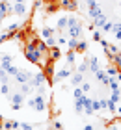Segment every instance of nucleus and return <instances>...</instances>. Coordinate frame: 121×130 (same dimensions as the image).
Returning a JSON list of instances; mask_svg holds the SVG:
<instances>
[{
    "instance_id": "nucleus-19",
    "label": "nucleus",
    "mask_w": 121,
    "mask_h": 130,
    "mask_svg": "<svg viewBox=\"0 0 121 130\" xmlns=\"http://www.w3.org/2000/svg\"><path fill=\"white\" fill-rule=\"evenodd\" d=\"M65 61H67L69 67H71V65H75V61H76V52L75 50H69L67 54H65Z\"/></svg>"
},
{
    "instance_id": "nucleus-44",
    "label": "nucleus",
    "mask_w": 121,
    "mask_h": 130,
    "mask_svg": "<svg viewBox=\"0 0 121 130\" xmlns=\"http://www.w3.org/2000/svg\"><path fill=\"white\" fill-rule=\"evenodd\" d=\"M119 95H121V89H119Z\"/></svg>"
},
{
    "instance_id": "nucleus-35",
    "label": "nucleus",
    "mask_w": 121,
    "mask_h": 130,
    "mask_svg": "<svg viewBox=\"0 0 121 130\" xmlns=\"http://www.w3.org/2000/svg\"><path fill=\"white\" fill-rule=\"evenodd\" d=\"M93 39H95V41H99V39H101V32H97V30H95V32H93Z\"/></svg>"
},
{
    "instance_id": "nucleus-15",
    "label": "nucleus",
    "mask_w": 121,
    "mask_h": 130,
    "mask_svg": "<svg viewBox=\"0 0 121 130\" xmlns=\"http://www.w3.org/2000/svg\"><path fill=\"white\" fill-rule=\"evenodd\" d=\"M69 78H71V84H73V86H80L82 82H84V74L76 71V73H73V74L69 76Z\"/></svg>"
},
{
    "instance_id": "nucleus-20",
    "label": "nucleus",
    "mask_w": 121,
    "mask_h": 130,
    "mask_svg": "<svg viewBox=\"0 0 121 130\" xmlns=\"http://www.w3.org/2000/svg\"><path fill=\"white\" fill-rule=\"evenodd\" d=\"M108 87H110L112 91H119V89H121V82H117L116 78H110V82H108Z\"/></svg>"
},
{
    "instance_id": "nucleus-5",
    "label": "nucleus",
    "mask_w": 121,
    "mask_h": 130,
    "mask_svg": "<svg viewBox=\"0 0 121 130\" xmlns=\"http://www.w3.org/2000/svg\"><path fill=\"white\" fill-rule=\"evenodd\" d=\"M30 84H32L34 87L45 86V84H47V74L43 73V71H39V73H35V74L32 76V80H30Z\"/></svg>"
},
{
    "instance_id": "nucleus-33",
    "label": "nucleus",
    "mask_w": 121,
    "mask_h": 130,
    "mask_svg": "<svg viewBox=\"0 0 121 130\" xmlns=\"http://www.w3.org/2000/svg\"><path fill=\"white\" fill-rule=\"evenodd\" d=\"M102 32H112V22H104V24H102Z\"/></svg>"
},
{
    "instance_id": "nucleus-22",
    "label": "nucleus",
    "mask_w": 121,
    "mask_h": 130,
    "mask_svg": "<svg viewBox=\"0 0 121 130\" xmlns=\"http://www.w3.org/2000/svg\"><path fill=\"white\" fill-rule=\"evenodd\" d=\"M84 95H86V93H84ZM75 110L78 111V113H82V111H84V104H82V97H80V99H75Z\"/></svg>"
},
{
    "instance_id": "nucleus-13",
    "label": "nucleus",
    "mask_w": 121,
    "mask_h": 130,
    "mask_svg": "<svg viewBox=\"0 0 121 130\" xmlns=\"http://www.w3.org/2000/svg\"><path fill=\"white\" fill-rule=\"evenodd\" d=\"M91 100L93 99H89L88 93H86V95H82V104H84V113H86V115H93L95 113L93 108H91Z\"/></svg>"
},
{
    "instance_id": "nucleus-42",
    "label": "nucleus",
    "mask_w": 121,
    "mask_h": 130,
    "mask_svg": "<svg viewBox=\"0 0 121 130\" xmlns=\"http://www.w3.org/2000/svg\"><path fill=\"white\" fill-rule=\"evenodd\" d=\"M116 39H119V41H121V32H116Z\"/></svg>"
},
{
    "instance_id": "nucleus-41",
    "label": "nucleus",
    "mask_w": 121,
    "mask_h": 130,
    "mask_svg": "<svg viewBox=\"0 0 121 130\" xmlns=\"http://www.w3.org/2000/svg\"><path fill=\"white\" fill-rule=\"evenodd\" d=\"M84 2H86V4L89 6V4H93V2H97V0H84Z\"/></svg>"
},
{
    "instance_id": "nucleus-25",
    "label": "nucleus",
    "mask_w": 121,
    "mask_h": 130,
    "mask_svg": "<svg viewBox=\"0 0 121 130\" xmlns=\"http://www.w3.org/2000/svg\"><path fill=\"white\" fill-rule=\"evenodd\" d=\"M104 22H106V17H104V15H101L99 19H95V21H93V26H97V28H102V24H104Z\"/></svg>"
},
{
    "instance_id": "nucleus-43",
    "label": "nucleus",
    "mask_w": 121,
    "mask_h": 130,
    "mask_svg": "<svg viewBox=\"0 0 121 130\" xmlns=\"http://www.w3.org/2000/svg\"><path fill=\"white\" fill-rule=\"evenodd\" d=\"M0 2H9V0H0Z\"/></svg>"
},
{
    "instance_id": "nucleus-1",
    "label": "nucleus",
    "mask_w": 121,
    "mask_h": 130,
    "mask_svg": "<svg viewBox=\"0 0 121 130\" xmlns=\"http://www.w3.org/2000/svg\"><path fill=\"white\" fill-rule=\"evenodd\" d=\"M67 34H69V37H75V39L82 37V24L75 17H69L67 19Z\"/></svg>"
},
{
    "instance_id": "nucleus-17",
    "label": "nucleus",
    "mask_w": 121,
    "mask_h": 130,
    "mask_svg": "<svg viewBox=\"0 0 121 130\" xmlns=\"http://www.w3.org/2000/svg\"><path fill=\"white\" fill-rule=\"evenodd\" d=\"M32 91H34V86L30 84V82H24V84H21V93H22L24 97H28Z\"/></svg>"
},
{
    "instance_id": "nucleus-8",
    "label": "nucleus",
    "mask_w": 121,
    "mask_h": 130,
    "mask_svg": "<svg viewBox=\"0 0 121 130\" xmlns=\"http://www.w3.org/2000/svg\"><path fill=\"white\" fill-rule=\"evenodd\" d=\"M11 13L17 15V17H26L28 6L26 4H11Z\"/></svg>"
},
{
    "instance_id": "nucleus-6",
    "label": "nucleus",
    "mask_w": 121,
    "mask_h": 130,
    "mask_svg": "<svg viewBox=\"0 0 121 130\" xmlns=\"http://www.w3.org/2000/svg\"><path fill=\"white\" fill-rule=\"evenodd\" d=\"M47 58H48V60H50L52 63H54V61H58L60 58H62V50H60V46H58V45L48 46V50H47Z\"/></svg>"
},
{
    "instance_id": "nucleus-21",
    "label": "nucleus",
    "mask_w": 121,
    "mask_h": 130,
    "mask_svg": "<svg viewBox=\"0 0 121 130\" xmlns=\"http://www.w3.org/2000/svg\"><path fill=\"white\" fill-rule=\"evenodd\" d=\"M0 93H2V95H6V97H8L9 93H11V86H9V82H6V84L0 86Z\"/></svg>"
},
{
    "instance_id": "nucleus-30",
    "label": "nucleus",
    "mask_w": 121,
    "mask_h": 130,
    "mask_svg": "<svg viewBox=\"0 0 121 130\" xmlns=\"http://www.w3.org/2000/svg\"><path fill=\"white\" fill-rule=\"evenodd\" d=\"M82 95H84V91L80 89V87H76V89H75V91H73V97H75V99H80Z\"/></svg>"
},
{
    "instance_id": "nucleus-26",
    "label": "nucleus",
    "mask_w": 121,
    "mask_h": 130,
    "mask_svg": "<svg viewBox=\"0 0 121 130\" xmlns=\"http://www.w3.org/2000/svg\"><path fill=\"white\" fill-rule=\"evenodd\" d=\"M9 78H11V76L6 73L4 69H0V82H2V84H6V82H9Z\"/></svg>"
},
{
    "instance_id": "nucleus-23",
    "label": "nucleus",
    "mask_w": 121,
    "mask_h": 130,
    "mask_svg": "<svg viewBox=\"0 0 121 130\" xmlns=\"http://www.w3.org/2000/svg\"><path fill=\"white\" fill-rule=\"evenodd\" d=\"M76 71H78V73H82V74H86L88 71H89V67H88V61H86V58H84V61H82L80 65H78V69H76Z\"/></svg>"
},
{
    "instance_id": "nucleus-10",
    "label": "nucleus",
    "mask_w": 121,
    "mask_h": 130,
    "mask_svg": "<svg viewBox=\"0 0 121 130\" xmlns=\"http://www.w3.org/2000/svg\"><path fill=\"white\" fill-rule=\"evenodd\" d=\"M56 6L60 9H65V11H75L76 9V0H58Z\"/></svg>"
},
{
    "instance_id": "nucleus-34",
    "label": "nucleus",
    "mask_w": 121,
    "mask_h": 130,
    "mask_svg": "<svg viewBox=\"0 0 121 130\" xmlns=\"http://www.w3.org/2000/svg\"><path fill=\"white\" fill-rule=\"evenodd\" d=\"M108 130H121V125H116V123H114V125L108 126Z\"/></svg>"
},
{
    "instance_id": "nucleus-2",
    "label": "nucleus",
    "mask_w": 121,
    "mask_h": 130,
    "mask_svg": "<svg viewBox=\"0 0 121 130\" xmlns=\"http://www.w3.org/2000/svg\"><path fill=\"white\" fill-rule=\"evenodd\" d=\"M8 99H9V102H11V108H13V110H19L26 97H24L21 91H11L9 95H8Z\"/></svg>"
},
{
    "instance_id": "nucleus-12",
    "label": "nucleus",
    "mask_w": 121,
    "mask_h": 130,
    "mask_svg": "<svg viewBox=\"0 0 121 130\" xmlns=\"http://www.w3.org/2000/svg\"><path fill=\"white\" fill-rule=\"evenodd\" d=\"M86 61H88V67L91 73H97V71L101 69V61L97 56H86Z\"/></svg>"
},
{
    "instance_id": "nucleus-9",
    "label": "nucleus",
    "mask_w": 121,
    "mask_h": 130,
    "mask_svg": "<svg viewBox=\"0 0 121 130\" xmlns=\"http://www.w3.org/2000/svg\"><path fill=\"white\" fill-rule=\"evenodd\" d=\"M73 73H75V69H71L69 65H67L65 69H60V71L54 73V80H58V82H60V80H65V78H69Z\"/></svg>"
},
{
    "instance_id": "nucleus-36",
    "label": "nucleus",
    "mask_w": 121,
    "mask_h": 130,
    "mask_svg": "<svg viewBox=\"0 0 121 130\" xmlns=\"http://www.w3.org/2000/svg\"><path fill=\"white\" fill-rule=\"evenodd\" d=\"M99 43H101V46H102V48H106V46H108V43H106V41H104V39H102V37L99 39Z\"/></svg>"
},
{
    "instance_id": "nucleus-28",
    "label": "nucleus",
    "mask_w": 121,
    "mask_h": 130,
    "mask_svg": "<svg viewBox=\"0 0 121 130\" xmlns=\"http://www.w3.org/2000/svg\"><path fill=\"white\" fill-rule=\"evenodd\" d=\"M91 108H93V111H101V100L99 99H93L91 100Z\"/></svg>"
},
{
    "instance_id": "nucleus-40",
    "label": "nucleus",
    "mask_w": 121,
    "mask_h": 130,
    "mask_svg": "<svg viewBox=\"0 0 121 130\" xmlns=\"http://www.w3.org/2000/svg\"><path fill=\"white\" fill-rule=\"evenodd\" d=\"M84 130H93V125H86V126H84Z\"/></svg>"
},
{
    "instance_id": "nucleus-31",
    "label": "nucleus",
    "mask_w": 121,
    "mask_h": 130,
    "mask_svg": "<svg viewBox=\"0 0 121 130\" xmlns=\"http://www.w3.org/2000/svg\"><path fill=\"white\" fill-rule=\"evenodd\" d=\"M112 32H121V22H112Z\"/></svg>"
},
{
    "instance_id": "nucleus-7",
    "label": "nucleus",
    "mask_w": 121,
    "mask_h": 130,
    "mask_svg": "<svg viewBox=\"0 0 121 130\" xmlns=\"http://www.w3.org/2000/svg\"><path fill=\"white\" fill-rule=\"evenodd\" d=\"M32 108L35 111H45L47 110V100H45V95H35L34 97V106Z\"/></svg>"
},
{
    "instance_id": "nucleus-29",
    "label": "nucleus",
    "mask_w": 121,
    "mask_h": 130,
    "mask_svg": "<svg viewBox=\"0 0 121 130\" xmlns=\"http://www.w3.org/2000/svg\"><path fill=\"white\" fill-rule=\"evenodd\" d=\"M80 89H82L84 93H89V89H91V86H89L88 82H82V84H80Z\"/></svg>"
},
{
    "instance_id": "nucleus-38",
    "label": "nucleus",
    "mask_w": 121,
    "mask_h": 130,
    "mask_svg": "<svg viewBox=\"0 0 121 130\" xmlns=\"http://www.w3.org/2000/svg\"><path fill=\"white\" fill-rule=\"evenodd\" d=\"M114 115H117V117H121V106H117V108H116V113H114Z\"/></svg>"
},
{
    "instance_id": "nucleus-14",
    "label": "nucleus",
    "mask_w": 121,
    "mask_h": 130,
    "mask_svg": "<svg viewBox=\"0 0 121 130\" xmlns=\"http://www.w3.org/2000/svg\"><path fill=\"white\" fill-rule=\"evenodd\" d=\"M54 34H56V30H54V28H50V26H43V28H41V32H39L41 39H48V37H54Z\"/></svg>"
},
{
    "instance_id": "nucleus-4",
    "label": "nucleus",
    "mask_w": 121,
    "mask_h": 130,
    "mask_svg": "<svg viewBox=\"0 0 121 130\" xmlns=\"http://www.w3.org/2000/svg\"><path fill=\"white\" fill-rule=\"evenodd\" d=\"M13 60H15V56L13 54H9V52H4V54H0V69H8L13 65Z\"/></svg>"
},
{
    "instance_id": "nucleus-37",
    "label": "nucleus",
    "mask_w": 121,
    "mask_h": 130,
    "mask_svg": "<svg viewBox=\"0 0 121 130\" xmlns=\"http://www.w3.org/2000/svg\"><path fill=\"white\" fill-rule=\"evenodd\" d=\"M114 78H116L117 82H121V69H117V74H116V76H114Z\"/></svg>"
},
{
    "instance_id": "nucleus-3",
    "label": "nucleus",
    "mask_w": 121,
    "mask_h": 130,
    "mask_svg": "<svg viewBox=\"0 0 121 130\" xmlns=\"http://www.w3.org/2000/svg\"><path fill=\"white\" fill-rule=\"evenodd\" d=\"M32 73H30V71L28 69H19V71H17V74L13 76V78L17 80V82H19V84H24V82H30V80H32Z\"/></svg>"
},
{
    "instance_id": "nucleus-16",
    "label": "nucleus",
    "mask_w": 121,
    "mask_h": 130,
    "mask_svg": "<svg viewBox=\"0 0 121 130\" xmlns=\"http://www.w3.org/2000/svg\"><path fill=\"white\" fill-rule=\"evenodd\" d=\"M67 19H69V17H60V19L56 21V32L67 30Z\"/></svg>"
},
{
    "instance_id": "nucleus-24",
    "label": "nucleus",
    "mask_w": 121,
    "mask_h": 130,
    "mask_svg": "<svg viewBox=\"0 0 121 130\" xmlns=\"http://www.w3.org/2000/svg\"><path fill=\"white\" fill-rule=\"evenodd\" d=\"M110 102H114V104H117L119 100H121V95H119V91H112V95H110Z\"/></svg>"
},
{
    "instance_id": "nucleus-11",
    "label": "nucleus",
    "mask_w": 121,
    "mask_h": 130,
    "mask_svg": "<svg viewBox=\"0 0 121 130\" xmlns=\"http://www.w3.org/2000/svg\"><path fill=\"white\" fill-rule=\"evenodd\" d=\"M88 8H89V9H88V15H89V19H93V21H95V19H99L101 15H104V13H102V9L99 8V4H97V2L89 4Z\"/></svg>"
},
{
    "instance_id": "nucleus-27",
    "label": "nucleus",
    "mask_w": 121,
    "mask_h": 130,
    "mask_svg": "<svg viewBox=\"0 0 121 130\" xmlns=\"http://www.w3.org/2000/svg\"><path fill=\"white\" fill-rule=\"evenodd\" d=\"M76 43H78V39L69 37V39H67V46H69V50H75V48H76Z\"/></svg>"
},
{
    "instance_id": "nucleus-32",
    "label": "nucleus",
    "mask_w": 121,
    "mask_h": 130,
    "mask_svg": "<svg viewBox=\"0 0 121 130\" xmlns=\"http://www.w3.org/2000/svg\"><path fill=\"white\" fill-rule=\"evenodd\" d=\"M52 128H54V130H63V125H62V123H60V121L56 119V121L52 123Z\"/></svg>"
},
{
    "instance_id": "nucleus-39",
    "label": "nucleus",
    "mask_w": 121,
    "mask_h": 130,
    "mask_svg": "<svg viewBox=\"0 0 121 130\" xmlns=\"http://www.w3.org/2000/svg\"><path fill=\"white\" fill-rule=\"evenodd\" d=\"M13 4H26V0H13Z\"/></svg>"
},
{
    "instance_id": "nucleus-18",
    "label": "nucleus",
    "mask_w": 121,
    "mask_h": 130,
    "mask_svg": "<svg viewBox=\"0 0 121 130\" xmlns=\"http://www.w3.org/2000/svg\"><path fill=\"white\" fill-rule=\"evenodd\" d=\"M88 50V43L84 39H78V43H76V48H75V52L76 54H82V52H86Z\"/></svg>"
}]
</instances>
